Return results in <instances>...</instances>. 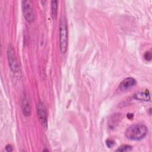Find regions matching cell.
Returning a JSON list of instances; mask_svg holds the SVG:
<instances>
[{
  "label": "cell",
  "mask_w": 152,
  "mask_h": 152,
  "mask_svg": "<svg viewBox=\"0 0 152 152\" xmlns=\"http://www.w3.org/2000/svg\"><path fill=\"white\" fill-rule=\"evenodd\" d=\"M132 147L129 145H124L121 146L119 148H118L116 151H130L132 150Z\"/></svg>",
  "instance_id": "obj_10"
},
{
  "label": "cell",
  "mask_w": 152,
  "mask_h": 152,
  "mask_svg": "<svg viewBox=\"0 0 152 152\" xmlns=\"http://www.w3.org/2000/svg\"><path fill=\"white\" fill-rule=\"evenodd\" d=\"M21 109L23 113L26 116H29L31 115V103L29 97L24 94L21 99Z\"/></svg>",
  "instance_id": "obj_6"
},
{
  "label": "cell",
  "mask_w": 152,
  "mask_h": 152,
  "mask_svg": "<svg viewBox=\"0 0 152 152\" xmlns=\"http://www.w3.org/2000/svg\"><path fill=\"white\" fill-rule=\"evenodd\" d=\"M37 113L39 122L42 127L46 129L48 128V115L46 107L43 103L40 102L37 106Z\"/></svg>",
  "instance_id": "obj_5"
},
{
  "label": "cell",
  "mask_w": 152,
  "mask_h": 152,
  "mask_svg": "<svg viewBox=\"0 0 152 152\" xmlns=\"http://www.w3.org/2000/svg\"><path fill=\"white\" fill-rule=\"evenodd\" d=\"M148 129L145 125L136 124L129 126L125 132V137L131 140L139 141L143 139L147 134Z\"/></svg>",
  "instance_id": "obj_1"
},
{
  "label": "cell",
  "mask_w": 152,
  "mask_h": 152,
  "mask_svg": "<svg viewBox=\"0 0 152 152\" xmlns=\"http://www.w3.org/2000/svg\"><path fill=\"white\" fill-rule=\"evenodd\" d=\"M7 54L9 66L11 71L14 72H18L20 71V67L15 55L14 50L11 46H8L7 51Z\"/></svg>",
  "instance_id": "obj_4"
},
{
  "label": "cell",
  "mask_w": 152,
  "mask_h": 152,
  "mask_svg": "<svg viewBox=\"0 0 152 152\" xmlns=\"http://www.w3.org/2000/svg\"><path fill=\"white\" fill-rule=\"evenodd\" d=\"M144 58L146 61H151V52H149V51L146 52L144 55Z\"/></svg>",
  "instance_id": "obj_11"
},
{
  "label": "cell",
  "mask_w": 152,
  "mask_h": 152,
  "mask_svg": "<svg viewBox=\"0 0 152 152\" xmlns=\"http://www.w3.org/2000/svg\"><path fill=\"white\" fill-rule=\"evenodd\" d=\"M5 149L7 151H12V147L11 146V145L8 144L6 145Z\"/></svg>",
  "instance_id": "obj_13"
},
{
  "label": "cell",
  "mask_w": 152,
  "mask_h": 152,
  "mask_svg": "<svg viewBox=\"0 0 152 152\" xmlns=\"http://www.w3.org/2000/svg\"><path fill=\"white\" fill-rule=\"evenodd\" d=\"M127 116H128V118L129 119H131V118L133 117V115L131 114V113H128Z\"/></svg>",
  "instance_id": "obj_14"
},
{
  "label": "cell",
  "mask_w": 152,
  "mask_h": 152,
  "mask_svg": "<svg viewBox=\"0 0 152 152\" xmlns=\"http://www.w3.org/2000/svg\"><path fill=\"white\" fill-rule=\"evenodd\" d=\"M134 98L137 100H141V101H150V92L148 90L145 91H139L135 93L134 96Z\"/></svg>",
  "instance_id": "obj_8"
},
{
  "label": "cell",
  "mask_w": 152,
  "mask_h": 152,
  "mask_svg": "<svg viewBox=\"0 0 152 152\" xmlns=\"http://www.w3.org/2000/svg\"><path fill=\"white\" fill-rule=\"evenodd\" d=\"M106 144L109 148H111L115 145V142L111 139H107L106 141Z\"/></svg>",
  "instance_id": "obj_12"
},
{
  "label": "cell",
  "mask_w": 152,
  "mask_h": 152,
  "mask_svg": "<svg viewBox=\"0 0 152 152\" xmlns=\"http://www.w3.org/2000/svg\"><path fill=\"white\" fill-rule=\"evenodd\" d=\"M136 84V80L132 77H128L123 80L119 85V88L121 90H126Z\"/></svg>",
  "instance_id": "obj_7"
},
{
  "label": "cell",
  "mask_w": 152,
  "mask_h": 152,
  "mask_svg": "<svg viewBox=\"0 0 152 152\" xmlns=\"http://www.w3.org/2000/svg\"><path fill=\"white\" fill-rule=\"evenodd\" d=\"M22 11L23 15L28 23H31L34 20V14L32 7V2L31 1H23L21 4Z\"/></svg>",
  "instance_id": "obj_3"
},
{
  "label": "cell",
  "mask_w": 152,
  "mask_h": 152,
  "mask_svg": "<svg viewBox=\"0 0 152 152\" xmlns=\"http://www.w3.org/2000/svg\"><path fill=\"white\" fill-rule=\"evenodd\" d=\"M58 3V2L57 1H52L50 2L51 16L53 19H55L57 17Z\"/></svg>",
  "instance_id": "obj_9"
},
{
  "label": "cell",
  "mask_w": 152,
  "mask_h": 152,
  "mask_svg": "<svg viewBox=\"0 0 152 152\" xmlns=\"http://www.w3.org/2000/svg\"><path fill=\"white\" fill-rule=\"evenodd\" d=\"M59 48L61 53H65L67 50L68 47V27L65 18L62 17L60 20L59 23Z\"/></svg>",
  "instance_id": "obj_2"
}]
</instances>
